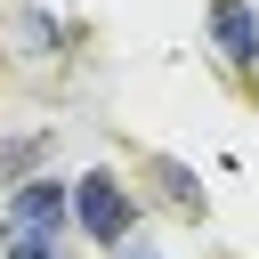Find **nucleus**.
<instances>
[{
    "mask_svg": "<svg viewBox=\"0 0 259 259\" xmlns=\"http://www.w3.org/2000/svg\"><path fill=\"white\" fill-rule=\"evenodd\" d=\"M73 219H81L97 243H121V235H130V194L113 186V170H89V178L73 186Z\"/></svg>",
    "mask_w": 259,
    "mask_h": 259,
    "instance_id": "1",
    "label": "nucleus"
},
{
    "mask_svg": "<svg viewBox=\"0 0 259 259\" xmlns=\"http://www.w3.org/2000/svg\"><path fill=\"white\" fill-rule=\"evenodd\" d=\"M65 202H73V194H65L57 178H32V186H16V194H8V210H16V235H57V227H65Z\"/></svg>",
    "mask_w": 259,
    "mask_h": 259,
    "instance_id": "2",
    "label": "nucleus"
},
{
    "mask_svg": "<svg viewBox=\"0 0 259 259\" xmlns=\"http://www.w3.org/2000/svg\"><path fill=\"white\" fill-rule=\"evenodd\" d=\"M210 32H219L227 65H259V16L243 0H210Z\"/></svg>",
    "mask_w": 259,
    "mask_h": 259,
    "instance_id": "3",
    "label": "nucleus"
},
{
    "mask_svg": "<svg viewBox=\"0 0 259 259\" xmlns=\"http://www.w3.org/2000/svg\"><path fill=\"white\" fill-rule=\"evenodd\" d=\"M8 259H57L49 235H8Z\"/></svg>",
    "mask_w": 259,
    "mask_h": 259,
    "instance_id": "4",
    "label": "nucleus"
},
{
    "mask_svg": "<svg viewBox=\"0 0 259 259\" xmlns=\"http://www.w3.org/2000/svg\"><path fill=\"white\" fill-rule=\"evenodd\" d=\"M162 186H170V194H178V202H186V210H194V178H186V170H178V162H162Z\"/></svg>",
    "mask_w": 259,
    "mask_h": 259,
    "instance_id": "5",
    "label": "nucleus"
},
{
    "mask_svg": "<svg viewBox=\"0 0 259 259\" xmlns=\"http://www.w3.org/2000/svg\"><path fill=\"white\" fill-rule=\"evenodd\" d=\"M130 259H154V251H130Z\"/></svg>",
    "mask_w": 259,
    "mask_h": 259,
    "instance_id": "6",
    "label": "nucleus"
}]
</instances>
